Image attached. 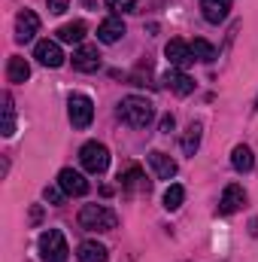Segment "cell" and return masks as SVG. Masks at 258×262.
<instances>
[{"label":"cell","instance_id":"6da1fadb","mask_svg":"<svg viewBox=\"0 0 258 262\" xmlns=\"http://www.w3.org/2000/svg\"><path fill=\"white\" fill-rule=\"evenodd\" d=\"M119 119L131 125V128H146L152 119H155V104L149 98H140V95H128L122 98L119 104Z\"/></svg>","mask_w":258,"mask_h":262},{"label":"cell","instance_id":"7a4b0ae2","mask_svg":"<svg viewBox=\"0 0 258 262\" xmlns=\"http://www.w3.org/2000/svg\"><path fill=\"white\" fill-rule=\"evenodd\" d=\"M79 226L85 232H113L119 226V216L107 204H85L79 210Z\"/></svg>","mask_w":258,"mask_h":262},{"label":"cell","instance_id":"3957f363","mask_svg":"<svg viewBox=\"0 0 258 262\" xmlns=\"http://www.w3.org/2000/svg\"><path fill=\"white\" fill-rule=\"evenodd\" d=\"M40 253H43V262H67L70 247H67L64 232L61 229H46L40 235Z\"/></svg>","mask_w":258,"mask_h":262},{"label":"cell","instance_id":"277c9868","mask_svg":"<svg viewBox=\"0 0 258 262\" xmlns=\"http://www.w3.org/2000/svg\"><path fill=\"white\" fill-rule=\"evenodd\" d=\"M79 162L88 174H104L110 168V149L97 140H88L82 149H79Z\"/></svg>","mask_w":258,"mask_h":262},{"label":"cell","instance_id":"5b68a950","mask_svg":"<svg viewBox=\"0 0 258 262\" xmlns=\"http://www.w3.org/2000/svg\"><path fill=\"white\" fill-rule=\"evenodd\" d=\"M67 116L73 122V128H88L94 119V104L88 95H70L67 101Z\"/></svg>","mask_w":258,"mask_h":262},{"label":"cell","instance_id":"8992f818","mask_svg":"<svg viewBox=\"0 0 258 262\" xmlns=\"http://www.w3.org/2000/svg\"><path fill=\"white\" fill-rule=\"evenodd\" d=\"M164 55H167V61L176 67V70H186V67H192L197 61L194 52H192V43H183V40H170L164 46Z\"/></svg>","mask_w":258,"mask_h":262},{"label":"cell","instance_id":"52a82bcc","mask_svg":"<svg viewBox=\"0 0 258 262\" xmlns=\"http://www.w3.org/2000/svg\"><path fill=\"white\" fill-rule=\"evenodd\" d=\"M40 31V15L34 9H21L18 18H15V40L18 43H31Z\"/></svg>","mask_w":258,"mask_h":262},{"label":"cell","instance_id":"ba28073f","mask_svg":"<svg viewBox=\"0 0 258 262\" xmlns=\"http://www.w3.org/2000/svg\"><path fill=\"white\" fill-rule=\"evenodd\" d=\"M34 58L46 67H61L64 64V52H61L58 40H40V43L34 46Z\"/></svg>","mask_w":258,"mask_h":262},{"label":"cell","instance_id":"9c48e42d","mask_svg":"<svg viewBox=\"0 0 258 262\" xmlns=\"http://www.w3.org/2000/svg\"><path fill=\"white\" fill-rule=\"evenodd\" d=\"M58 186L64 189V195H73V198H82L91 186H88V180L79 174V171H73V168H64L61 174H58Z\"/></svg>","mask_w":258,"mask_h":262},{"label":"cell","instance_id":"30bf717a","mask_svg":"<svg viewBox=\"0 0 258 262\" xmlns=\"http://www.w3.org/2000/svg\"><path fill=\"white\" fill-rule=\"evenodd\" d=\"M73 70H79V73H94V70H100L97 46H79V49L73 52Z\"/></svg>","mask_w":258,"mask_h":262},{"label":"cell","instance_id":"8fae6325","mask_svg":"<svg viewBox=\"0 0 258 262\" xmlns=\"http://www.w3.org/2000/svg\"><path fill=\"white\" fill-rule=\"evenodd\" d=\"M161 82H164L173 95H179V98H186V95L194 92V79L186 73V70H167V73L161 76Z\"/></svg>","mask_w":258,"mask_h":262},{"label":"cell","instance_id":"7c38bea8","mask_svg":"<svg viewBox=\"0 0 258 262\" xmlns=\"http://www.w3.org/2000/svg\"><path fill=\"white\" fill-rule=\"evenodd\" d=\"M149 165H152V171H155L158 180H173L176 177V162L167 152H161V149H152L149 152Z\"/></svg>","mask_w":258,"mask_h":262},{"label":"cell","instance_id":"4fadbf2b","mask_svg":"<svg viewBox=\"0 0 258 262\" xmlns=\"http://www.w3.org/2000/svg\"><path fill=\"white\" fill-rule=\"evenodd\" d=\"M246 204V192H243V186H237V183H231V186H225V192H222V201H219V213H237L240 207Z\"/></svg>","mask_w":258,"mask_h":262},{"label":"cell","instance_id":"5bb4252c","mask_svg":"<svg viewBox=\"0 0 258 262\" xmlns=\"http://www.w3.org/2000/svg\"><path fill=\"white\" fill-rule=\"evenodd\" d=\"M119 183H122V192H149V180H146V174L137 168V165H131L125 174H119Z\"/></svg>","mask_w":258,"mask_h":262},{"label":"cell","instance_id":"9a60e30c","mask_svg":"<svg viewBox=\"0 0 258 262\" xmlns=\"http://www.w3.org/2000/svg\"><path fill=\"white\" fill-rule=\"evenodd\" d=\"M122 37H125V21L119 15H110L107 21H100V28H97V40L100 43L110 46V43H119Z\"/></svg>","mask_w":258,"mask_h":262},{"label":"cell","instance_id":"2e32d148","mask_svg":"<svg viewBox=\"0 0 258 262\" xmlns=\"http://www.w3.org/2000/svg\"><path fill=\"white\" fill-rule=\"evenodd\" d=\"M200 12H203V18H207L210 25H219V21L228 18L231 0H200Z\"/></svg>","mask_w":258,"mask_h":262},{"label":"cell","instance_id":"e0dca14e","mask_svg":"<svg viewBox=\"0 0 258 262\" xmlns=\"http://www.w3.org/2000/svg\"><path fill=\"white\" fill-rule=\"evenodd\" d=\"M76 259L79 262H107L110 253H107V247L97 244V241H82L79 250H76Z\"/></svg>","mask_w":258,"mask_h":262},{"label":"cell","instance_id":"ac0fdd59","mask_svg":"<svg viewBox=\"0 0 258 262\" xmlns=\"http://www.w3.org/2000/svg\"><path fill=\"white\" fill-rule=\"evenodd\" d=\"M231 165H234V171H240V174H249L252 168H255V156H252V149L249 146H234V152H231Z\"/></svg>","mask_w":258,"mask_h":262},{"label":"cell","instance_id":"d6986e66","mask_svg":"<svg viewBox=\"0 0 258 262\" xmlns=\"http://www.w3.org/2000/svg\"><path fill=\"white\" fill-rule=\"evenodd\" d=\"M28 76H31V64H28L21 55H12L9 64H6V79H9V82H24Z\"/></svg>","mask_w":258,"mask_h":262},{"label":"cell","instance_id":"ffe728a7","mask_svg":"<svg viewBox=\"0 0 258 262\" xmlns=\"http://www.w3.org/2000/svg\"><path fill=\"white\" fill-rule=\"evenodd\" d=\"M85 40V25L82 21H67L58 28V43H82Z\"/></svg>","mask_w":258,"mask_h":262},{"label":"cell","instance_id":"44dd1931","mask_svg":"<svg viewBox=\"0 0 258 262\" xmlns=\"http://www.w3.org/2000/svg\"><path fill=\"white\" fill-rule=\"evenodd\" d=\"M200 134H203V125H200V122H192V125L186 128V134H183V152H186V156H194V152H197Z\"/></svg>","mask_w":258,"mask_h":262},{"label":"cell","instance_id":"7402d4cb","mask_svg":"<svg viewBox=\"0 0 258 262\" xmlns=\"http://www.w3.org/2000/svg\"><path fill=\"white\" fill-rule=\"evenodd\" d=\"M3 137H12L15 134V107H12V95L6 92L3 95V128H0Z\"/></svg>","mask_w":258,"mask_h":262},{"label":"cell","instance_id":"603a6c76","mask_svg":"<svg viewBox=\"0 0 258 262\" xmlns=\"http://www.w3.org/2000/svg\"><path fill=\"white\" fill-rule=\"evenodd\" d=\"M192 52L197 61H203V64H210V61H216V49H213V43L210 40H203V37H194L192 40Z\"/></svg>","mask_w":258,"mask_h":262},{"label":"cell","instance_id":"cb8c5ba5","mask_svg":"<svg viewBox=\"0 0 258 262\" xmlns=\"http://www.w3.org/2000/svg\"><path fill=\"white\" fill-rule=\"evenodd\" d=\"M183 201H186V189H183L179 183H170L167 192H164V207H167V210H176Z\"/></svg>","mask_w":258,"mask_h":262},{"label":"cell","instance_id":"d4e9b609","mask_svg":"<svg viewBox=\"0 0 258 262\" xmlns=\"http://www.w3.org/2000/svg\"><path fill=\"white\" fill-rule=\"evenodd\" d=\"M107 6H110L116 15H122V12H131V9L137 6V0H107Z\"/></svg>","mask_w":258,"mask_h":262},{"label":"cell","instance_id":"484cf974","mask_svg":"<svg viewBox=\"0 0 258 262\" xmlns=\"http://www.w3.org/2000/svg\"><path fill=\"white\" fill-rule=\"evenodd\" d=\"M43 198H46V201H52V204H61V201H64V189H61V186H58V189L46 186V189H43Z\"/></svg>","mask_w":258,"mask_h":262},{"label":"cell","instance_id":"4316f807","mask_svg":"<svg viewBox=\"0 0 258 262\" xmlns=\"http://www.w3.org/2000/svg\"><path fill=\"white\" fill-rule=\"evenodd\" d=\"M67 6H70V0H49V12L52 15H61Z\"/></svg>","mask_w":258,"mask_h":262},{"label":"cell","instance_id":"83f0119b","mask_svg":"<svg viewBox=\"0 0 258 262\" xmlns=\"http://www.w3.org/2000/svg\"><path fill=\"white\" fill-rule=\"evenodd\" d=\"M176 128V119L167 113V116H161V134H170V131Z\"/></svg>","mask_w":258,"mask_h":262},{"label":"cell","instance_id":"f1b7e54d","mask_svg":"<svg viewBox=\"0 0 258 262\" xmlns=\"http://www.w3.org/2000/svg\"><path fill=\"white\" fill-rule=\"evenodd\" d=\"M249 232H252V235H258V220L252 223V229H249Z\"/></svg>","mask_w":258,"mask_h":262},{"label":"cell","instance_id":"f546056e","mask_svg":"<svg viewBox=\"0 0 258 262\" xmlns=\"http://www.w3.org/2000/svg\"><path fill=\"white\" fill-rule=\"evenodd\" d=\"M255 110H258V101H255Z\"/></svg>","mask_w":258,"mask_h":262}]
</instances>
